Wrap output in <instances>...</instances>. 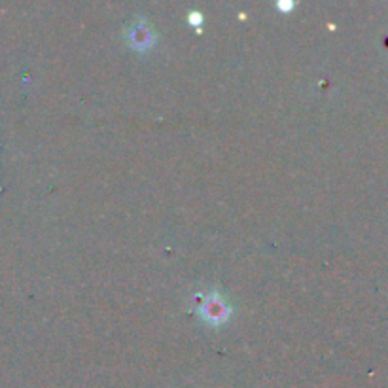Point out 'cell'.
<instances>
[{"mask_svg":"<svg viewBox=\"0 0 388 388\" xmlns=\"http://www.w3.org/2000/svg\"><path fill=\"white\" fill-rule=\"evenodd\" d=\"M197 315L211 326H222L231 316V307L226 303V300L218 292H212V294L203 298V301L197 307Z\"/></svg>","mask_w":388,"mask_h":388,"instance_id":"obj_1","label":"cell"},{"mask_svg":"<svg viewBox=\"0 0 388 388\" xmlns=\"http://www.w3.org/2000/svg\"><path fill=\"white\" fill-rule=\"evenodd\" d=\"M127 42L133 50L148 51L154 48L155 34L145 21H139L127 31Z\"/></svg>","mask_w":388,"mask_h":388,"instance_id":"obj_2","label":"cell"},{"mask_svg":"<svg viewBox=\"0 0 388 388\" xmlns=\"http://www.w3.org/2000/svg\"><path fill=\"white\" fill-rule=\"evenodd\" d=\"M201 23H203V16H201L199 11H189V25L199 28Z\"/></svg>","mask_w":388,"mask_h":388,"instance_id":"obj_3","label":"cell"},{"mask_svg":"<svg viewBox=\"0 0 388 388\" xmlns=\"http://www.w3.org/2000/svg\"><path fill=\"white\" fill-rule=\"evenodd\" d=\"M277 6H278V10L286 14V11H290L292 8H294V2H278Z\"/></svg>","mask_w":388,"mask_h":388,"instance_id":"obj_4","label":"cell"}]
</instances>
